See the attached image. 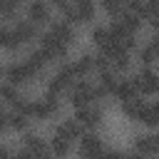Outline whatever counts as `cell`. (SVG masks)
<instances>
[{
    "label": "cell",
    "instance_id": "obj_5",
    "mask_svg": "<svg viewBox=\"0 0 159 159\" xmlns=\"http://www.w3.org/2000/svg\"><path fill=\"white\" fill-rule=\"evenodd\" d=\"M134 82H137L139 92H144V94H157V92H159V75L152 72V70L139 72V75L134 77Z\"/></svg>",
    "mask_w": 159,
    "mask_h": 159
},
{
    "label": "cell",
    "instance_id": "obj_7",
    "mask_svg": "<svg viewBox=\"0 0 159 159\" xmlns=\"http://www.w3.org/2000/svg\"><path fill=\"white\" fill-rule=\"evenodd\" d=\"M55 109H57V94H47V97H42L40 102H35L32 104V114H37L40 119L42 117H50V114H55Z\"/></svg>",
    "mask_w": 159,
    "mask_h": 159
},
{
    "label": "cell",
    "instance_id": "obj_20",
    "mask_svg": "<svg viewBox=\"0 0 159 159\" xmlns=\"http://www.w3.org/2000/svg\"><path fill=\"white\" fill-rule=\"evenodd\" d=\"M99 87H102V92L107 94V92H117L119 82H117V77L107 70V72H102V75H99Z\"/></svg>",
    "mask_w": 159,
    "mask_h": 159
},
{
    "label": "cell",
    "instance_id": "obj_16",
    "mask_svg": "<svg viewBox=\"0 0 159 159\" xmlns=\"http://www.w3.org/2000/svg\"><path fill=\"white\" fill-rule=\"evenodd\" d=\"M154 60H159V35H157V37H152V42L142 50V62L152 65Z\"/></svg>",
    "mask_w": 159,
    "mask_h": 159
},
{
    "label": "cell",
    "instance_id": "obj_1",
    "mask_svg": "<svg viewBox=\"0 0 159 159\" xmlns=\"http://www.w3.org/2000/svg\"><path fill=\"white\" fill-rule=\"evenodd\" d=\"M37 72H40V70H37L30 60H25V62H15V65H10V67L5 70V75H7V80H10L12 84H25V82H30Z\"/></svg>",
    "mask_w": 159,
    "mask_h": 159
},
{
    "label": "cell",
    "instance_id": "obj_11",
    "mask_svg": "<svg viewBox=\"0 0 159 159\" xmlns=\"http://www.w3.org/2000/svg\"><path fill=\"white\" fill-rule=\"evenodd\" d=\"M137 92H139V87H137V82L134 80H119V87H117V97L122 99V102H127V99H134L137 97Z\"/></svg>",
    "mask_w": 159,
    "mask_h": 159
},
{
    "label": "cell",
    "instance_id": "obj_26",
    "mask_svg": "<svg viewBox=\"0 0 159 159\" xmlns=\"http://www.w3.org/2000/svg\"><path fill=\"white\" fill-rule=\"evenodd\" d=\"M15 2H17V0H0V7H2V15H5V17H10V15H12Z\"/></svg>",
    "mask_w": 159,
    "mask_h": 159
},
{
    "label": "cell",
    "instance_id": "obj_18",
    "mask_svg": "<svg viewBox=\"0 0 159 159\" xmlns=\"http://www.w3.org/2000/svg\"><path fill=\"white\" fill-rule=\"evenodd\" d=\"M92 67H97V57H92V55H82V57L75 62V75H87Z\"/></svg>",
    "mask_w": 159,
    "mask_h": 159
},
{
    "label": "cell",
    "instance_id": "obj_29",
    "mask_svg": "<svg viewBox=\"0 0 159 159\" xmlns=\"http://www.w3.org/2000/svg\"><path fill=\"white\" fill-rule=\"evenodd\" d=\"M127 159H142V154H132V157H127Z\"/></svg>",
    "mask_w": 159,
    "mask_h": 159
},
{
    "label": "cell",
    "instance_id": "obj_17",
    "mask_svg": "<svg viewBox=\"0 0 159 159\" xmlns=\"http://www.w3.org/2000/svg\"><path fill=\"white\" fill-rule=\"evenodd\" d=\"M57 134H62V137H67V139H77V137H80V122H77V119L62 122L60 129H57Z\"/></svg>",
    "mask_w": 159,
    "mask_h": 159
},
{
    "label": "cell",
    "instance_id": "obj_23",
    "mask_svg": "<svg viewBox=\"0 0 159 159\" xmlns=\"http://www.w3.org/2000/svg\"><path fill=\"white\" fill-rule=\"evenodd\" d=\"M0 42H2L7 50H12L15 45H20V37L15 35V30H2V32H0Z\"/></svg>",
    "mask_w": 159,
    "mask_h": 159
},
{
    "label": "cell",
    "instance_id": "obj_12",
    "mask_svg": "<svg viewBox=\"0 0 159 159\" xmlns=\"http://www.w3.org/2000/svg\"><path fill=\"white\" fill-rule=\"evenodd\" d=\"M27 15H30V20H32V22H45V20H47V15H50V7H47V2H45V0H35V2L30 5Z\"/></svg>",
    "mask_w": 159,
    "mask_h": 159
},
{
    "label": "cell",
    "instance_id": "obj_25",
    "mask_svg": "<svg viewBox=\"0 0 159 159\" xmlns=\"http://www.w3.org/2000/svg\"><path fill=\"white\" fill-rule=\"evenodd\" d=\"M127 7H129V12H134V15H142L144 17V2H139V0H127Z\"/></svg>",
    "mask_w": 159,
    "mask_h": 159
},
{
    "label": "cell",
    "instance_id": "obj_6",
    "mask_svg": "<svg viewBox=\"0 0 159 159\" xmlns=\"http://www.w3.org/2000/svg\"><path fill=\"white\" fill-rule=\"evenodd\" d=\"M65 50H67V45L60 42L52 32L42 35V52H45L50 60H60V57H65Z\"/></svg>",
    "mask_w": 159,
    "mask_h": 159
},
{
    "label": "cell",
    "instance_id": "obj_9",
    "mask_svg": "<svg viewBox=\"0 0 159 159\" xmlns=\"http://www.w3.org/2000/svg\"><path fill=\"white\" fill-rule=\"evenodd\" d=\"M25 149L30 152V157H32V159H50L47 147H45L37 137H25Z\"/></svg>",
    "mask_w": 159,
    "mask_h": 159
},
{
    "label": "cell",
    "instance_id": "obj_22",
    "mask_svg": "<svg viewBox=\"0 0 159 159\" xmlns=\"http://www.w3.org/2000/svg\"><path fill=\"white\" fill-rule=\"evenodd\" d=\"M52 152H55V154H60V157H62V154H67V152H70V139L55 132V137H52Z\"/></svg>",
    "mask_w": 159,
    "mask_h": 159
},
{
    "label": "cell",
    "instance_id": "obj_19",
    "mask_svg": "<svg viewBox=\"0 0 159 159\" xmlns=\"http://www.w3.org/2000/svg\"><path fill=\"white\" fill-rule=\"evenodd\" d=\"M134 147H137V154H152V152H157V139L154 137H137Z\"/></svg>",
    "mask_w": 159,
    "mask_h": 159
},
{
    "label": "cell",
    "instance_id": "obj_14",
    "mask_svg": "<svg viewBox=\"0 0 159 159\" xmlns=\"http://www.w3.org/2000/svg\"><path fill=\"white\" fill-rule=\"evenodd\" d=\"M139 119H142L144 124H149V127H157V124H159V102H152V104H147Z\"/></svg>",
    "mask_w": 159,
    "mask_h": 159
},
{
    "label": "cell",
    "instance_id": "obj_13",
    "mask_svg": "<svg viewBox=\"0 0 159 159\" xmlns=\"http://www.w3.org/2000/svg\"><path fill=\"white\" fill-rule=\"evenodd\" d=\"M144 107H147V104H144L142 99H137V97H134V99H127V102L122 104V112H124L127 117L139 119V117H142V112H144Z\"/></svg>",
    "mask_w": 159,
    "mask_h": 159
},
{
    "label": "cell",
    "instance_id": "obj_8",
    "mask_svg": "<svg viewBox=\"0 0 159 159\" xmlns=\"http://www.w3.org/2000/svg\"><path fill=\"white\" fill-rule=\"evenodd\" d=\"M75 119H77L80 124H84V127H94V124H99L102 112H99V109H92V107H80Z\"/></svg>",
    "mask_w": 159,
    "mask_h": 159
},
{
    "label": "cell",
    "instance_id": "obj_15",
    "mask_svg": "<svg viewBox=\"0 0 159 159\" xmlns=\"http://www.w3.org/2000/svg\"><path fill=\"white\" fill-rule=\"evenodd\" d=\"M50 32H52V35H55L60 42H65V45H67V42L75 37V35H72V27H70V22H55Z\"/></svg>",
    "mask_w": 159,
    "mask_h": 159
},
{
    "label": "cell",
    "instance_id": "obj_30",
    "mask_svg": "<svg viewBox=\"0 0 159 159\" xmlns=\"http://www.w3.org/2000/svg\"><path fill=\"white\" fill-rule=\"evenodd\" d=\"M154 139H157V152H159V134H157V137H154Z\"/></svg>",
    "mask_w": 159,
    "mask_h": 159
},
{
    "label": "cell",
    "instance_id": "obj_21",
    "mask_svg": "<svg viewBox=\"0 0 159 159\" xmlns=\"http://www.w3.org/2000/svg\"><path fill=\"white\" fill-rule=\"evenodd\" d=\"M15 35L20 37V42H27L35 37V25L32 22H17L15 25Z\"/></svg>",
    "mask_w": 159,
    "mask_h": 159
},
{
    "label": "cell",
    "instance_id": "obj_2",
    "mask_svg": "<svg viewBox=\"0 0 159 159\" xmlns=\"http://www.w3.org/2000/svg\"><path fill=\"white\" fill-rule=\"evenodd\" d=\"M80 154H82V159H99L104 154L102 139L97 134H84L82 142H80Z\"/></svg>",
    "mask_w": 159,
    "mask_h": 159
},
{
    "label": "cell",
    "instance_id": "obj_28",
    "mask_svg": "<svg viewBox=\"0 0 159 159\" xmlns=\"http://www.w3.org/2000/svg\"><path fill=\"white\" fill-rule=\"evenodd\" d=\"M2 159H20V157H10L7 152H2Z\"/></svg>",
    "mask_w": 159,
    "mask_h": 159
},
{
    "label": "cell",
    "instance_id": "obj_3",
    "mask_svg": "<svg viewBox=\"0 0 159 159\" xmlns=\"http://www.w3.org/2000/svg\"><path fill=\"white\" fill-rule=\"evenodd\" d=\"M72 77H77V75H75V65H62V67L55 72V77L50 80V92L57 94V92L67 89L70 82H72Z\"/></svg>",
    "mask_w": 159,
    "mask_h": 159
},
{
    "label": "cell",
    "instance_id": "obj_4",
    "mask_svg": "<svg viewBox=\"0 0 159 159\" xmlns=\"http://www.w3.org/2000/svg\"><path fill=\"white\" fill-rule=\"evenodd\" d=\"M89 99H97V87H92L89 82H80L72 89V104L80 109V107H87Z\"/></svg>",
    "mask_w": 159,
    "mask_h": 159
},
{
    "label": "cell",
    "instance_id": "obj_27",
    "mask_svg": "<svg viewBox=\"0 0 159 159\" xmlns=\"http://www.w3.org/2000/svg\"><path fill=\"white\" fill-rule=\"evenodd\" d=\"M99 159H127V157H122L119 152H104V154H102Z\"/></svg>",
    "mask_w": 159,
    "mask_h": 159
},
{
    "label": "cell",
    "instance_id": "obj_10",
    "mask_svg": "<svg viewBox=\"0 0 159 159\" xmlns=\"http://www.w3.org/2000/svg\"><path fill=\"white\" fill-rule=\"evenodd\" d=\"M94 17V2L92 0H75V20H92Z\"/></svg>",
    "mask_w": 159,
    "mask_h": 159
},
{
    "label": "cell",
    "instance_id": "obj_24",
    "mask_svg": "<svg viewBox=\"0 0 159 159\" xmlns=\"http://www.w3.org/2000/svg\"><path fill=\"white\" fill-rule=\"evenodd\" d=\"M124 2H127V0H102V7H104L109 15H117V12L122 10Z\"/></svg>",
    "mask_w": 159,
    "mask_h": 159
}]
</instances>
